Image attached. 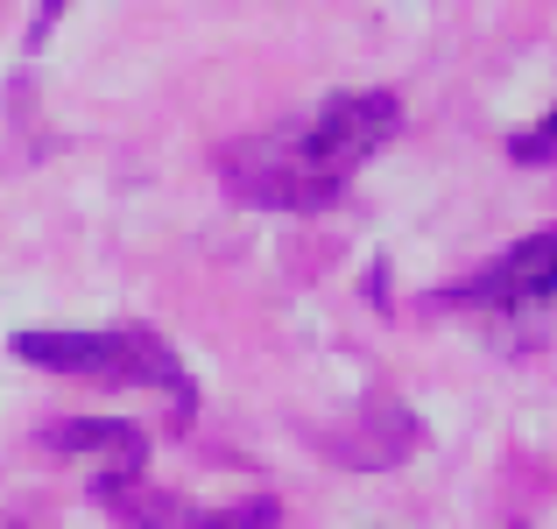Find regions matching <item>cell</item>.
<instances>
[{
	"label": "cell",
	"mask_w": 557,
	"mask_h": 529,
	"mask_svg": "<svg viewBox=\"0 0 557 529\" xmlns=\"http://www.w3.org/2000/svg\"><path fill=\"white\" fill-rule=\"evenodd\" d=\"M451 304H480V311H536L557 304V233H530L508 255H494L487 269H473Z\"/></svg>",
	"instance_id": "cell-3"
},
{
	"label": "cell",
	"mask_w": 557,
	"mask_h": 529,
	"mask_svg": "<svg viewBox=\"0 0 557 529\" xmlns=\"http://www.w3.org/2000/svg\"><path fill=\"white\" fill-rule=\"evenodd\" d=\"M57 8H64V0H42V14H36V28H28V42H42V36H50V14Z\"/></svg>",
	"instance_id": "cell-7"
},
{
	"label": "cell",
	"mask_w": 557,
	"mask_h": 529,
	"mask_svg": "<svg viewBox=\"0 0 557 529\" xmlns=\"http://www.w3.org/2000/svg\"><path fill=\"white\" fill-rule=\"evenodd\" d=\"M42 445H57V452H107L113 459L107 480H141V459H149V438H141L135 423H121V417H64V423L42 431Z\"/></svg>",
	"instance_id": "cell-5"
},
{
	"label": "cell",
	"mask_w": 557,
	"mask_h": 529,
	"mask_svg": "<svg viewBox=\"0 0 557 529\" xmlns=\"http://www.w3.org/2000/svg\"><path fill=\"white\" fill-rule=\"evenodd\" d=\"M14 353H22L28 367H50V374L141 381V389H163V395H177V409H190V374H184V360L163 346V332H149V325H107V332L28 325V332H14Z\"/></svg>",
	"instance_id": "cell-2"
},
{
	"label": "cell",
	"mask_w": 557,
	"mask_h": 529,
	"mask_svg": "<svg viewBox=\"0 0 557 529\" xmlns=\"http://www.w3.org/2000/svg\"><path fill=\"white\" fill-rule=\"evenodd\" d=\"M395 127H403L395 93H332L269 135L233 142L219 156V176L240 205H261V212H325L354 184V170L395 142Z\"/></svg>",
	"instance_id": "cell-1"
},
{
	"label": "cell",
	"mask_w": 557,
	"mask_h": 529,
	"mask_svg": "<svg viewBox=\"0 0 557 529\" xmlns=\"http://www.w3.org/2000/svg\"><path fill=\"white\" fill-rule=\"evenodd\" d=\"M508 156H516V163H550V156H557V107L536 127H522V135L508 142Z\"/></svg>",
	"instance_id": "cell-6"
},
{
	"label": "cell",
	"mask_w": 557,
	"mask_h": 529,
	"mask_svg": "<svg viewBox=\"0 0 557 529\" xmlns=\"http://www.w3.org/2000/svg\"><path fill=\"white\" fill-rule=\"evenodd\" d=\"M99 502L113 516H127L135 529H269L275 522V502L255 494V502H233V508H205V502H184V494H156L141 480H99Z\"/></svg>",
	"instance_id": "cell-4"
}]
</instances>
